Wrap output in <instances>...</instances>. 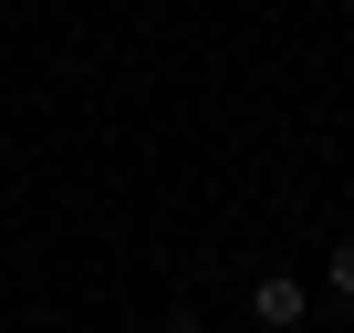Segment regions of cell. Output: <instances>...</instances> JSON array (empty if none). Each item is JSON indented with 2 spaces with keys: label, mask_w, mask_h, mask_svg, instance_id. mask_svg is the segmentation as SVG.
I'll list each match as a JSON object with an SVG mask.
<instances>
[{
  "label": "cell",
  "mask_w": 354,
  "mask_h": 333,
  "mask_svg": "<svg viewBox=\"0 0 354 333\" xmlns=\"http://www.w3.org/2000/svg\"><path fill=\"white\" fill-rule=\"evenodd\" d=\"M323 292H333V302H354V240H344V250L323 260Z\"/></svg>",
  "instance_id": "obj_2"
},
{
  "label": "cell",
  "mask_w": 354,
  "mask_h": 333,
  "mask_svg": "<svg viewBox=\"0 0 354 333\" xmlns=\"http://www.w3.org/2000/svg\"><path fill=\"white\" fill-rule=\"evenodd\" d=\"M250 312H261V323H271V333H292V323H302V312H313V292H302V281H292V271H261V281H250Z\"/></svg>",
  "instance_id": "obj_1"
},
{
  "label": "cell",
  "mask_w": 354,
  "mask_h": 333,
  "mask_svg": "<svg viewBox=\"0 0 354 333\" xmlns=\"http://www.w3.org/2000/svg\"><path fill=\"white\" fill-rule=\"evenodd\" d=\"M167 333H209V323H167Z\"/></svg>",
  "instance_id": "obj_3"
}]
</instances>
